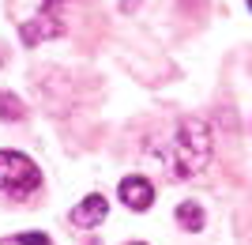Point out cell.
<instances>
[{
    "label": "cell",
    "mask_w": 252,
    "mask_h": 245,
    "mask_svg": "<svg viewBox=\"0 0 252 245\" xmlns=\"http://www.w3.org/2000/svg\"><path fill=\"white\" fill-rule=\"evenodd\" d=\"M245 4H249V11H252V0H245Z\"/></svg>",
    "instance_id": "obj_11"
},
{
    "label": "cell",
    "mask_w": 252,
    "mask_h": 245,
    "mask_svg": "<svg viewBox=\"0 0 252 245\" xmlns=\"http://www.w3.org/2000/svg\"><path fill=\"white\" fill-rule=\"evenodd\" d=\"M23 113H27V106H23L15 95H0V121H23Z\"/></svg>",
    "instance_id": "obj_7"
},
{
    "label": "cell",
    "mask_w": 252,
    "mask_h": 245,
    "mask_svg": "<svg viewBox=\"0 0 252 245\" xmlns=\"http://www.w3.org/2000/svg\"><path fill=\"white\" fill-rule=\"evenodd\" d=\"M19 34H23V42H27V45H38L42 38H61V34H64L61 4H45L38 19H31V23H23V27H19Z\"/></svg>",
    "instance_id": "obj_3"
},
{
    "label": "cell",
    "mask_w": 252,
    "mask_h": 245,
    "mask_svg": "<svg viewBox=\"0 0 252 245\" xmlns=\"http://www.w3.org/2000/svg\"><path fill=\"white\" fill-rule=\"evenodd\" d=\"M203 223H207V215H203V204H196V200L177 204V226H181V230H189V234H200Z\"/></svg>",
    "instance_id": "obj_6"
},
{
    "label": "cell",
    "mask_w": 252,
    "mask_h": 245,
    "mask_svg": "<svg viewBox=\"0 0 252 245\" xmlns=\"http://www.w3.org/2000/svg\"><path fill=\"white\" fill-rule=\"evenodd\" d=\"M42 189V170L23 151H0V196L31 200Z\"/></svg>",
    "instance_id": "obj_2"
},
{
    "label": "cell",
    "mask_w": 252,
    "mask_h": 245,
    "mask_svg": "<svg viewBox=\"0 0 252 245\" xmlns=\"http://www.w3.org/2000/svg\"><path fill=\"white\" fill-rule=\"evenodd\" d=\"M15 245H53L45 234H19L15 238Z\"/></svg>",
    "instance_id": "obj_8"
},
{
    "label": "cell",
    "mask_w": 252,
    "mask_h": 245,
    "mask_svg": "<svg viewBox=\"0 0 252 245\" xmlns=\"http://www.w3.org/2000/svg\"><path fill=\"white\" fill-rule=\"evenodd\" d=\"M117 196H121V204L132 208V211H147L151 204H155V185H151V177H143V174H128L125 181H121V189H117Z\"/></svg>",
    "instance_id": "obj_4"
},
{
    "label": "cell",
    "mask_w": 252,
    "mask_h": 245,
    "mask_svg": "<svg viewBox=\"0 0 252 245\" xmlns=\"http://www.w3.org/2000/svg\"><path fill=\"white\" fill-rule=\"evenodd\" d=\"M105 215H109V204H105V196H102V192H91V196H83V200L72 208V215H68V219H72L79 230H94V226L102 223Z\"/></svg>",
    "instance_id": "obj_5"
},
{
    "label": "cell",
    "mask_w": 252,
    "mask_h": 245,
    "mask_svg": "<svg viewBox=\"0 0 252 245\" xmlns=\"http://www.w3.org/2000/svg\"><path fill=\"white\" fill-rule=\"evenodd\" d=\"M121 4H125V11H132V4H139V0H121Z\"/></svg>",
    "instance_id": "obj_9"
},
{
    "label": "cell",
    "mask_w": 252,
    "mask_h": 245,
    "mask_svg": "<svg viewBox=\"0 0 252 245\" xmlns=\"http://www.w3.org/2000/svg\"><path fill=\"white\" fill-rule=\"evenodd\" d=\"M45 4H64V0H45Z\"/></svg>",
    "instance_id": "obj_10"
},
{
    "label": "cell",
    "mask_w": 252,
    "mask_h": 245,
    "mask_svg": "<svg viewBox=\"0 0 252 245\" xmlns=\"http://www.w3.org/2000/svg\"><path fill=\"white\" fill-rule=\"evenodd\" d=\"M211 147H215V140H211L207 121H200V117H181L177 128H173V140L162 143L155 155H158V162L166 166L169 177L189 181V177H196V174L207 170Z\"/></svg>",
    "instance_id": "obj_1"
},
{
    "label": "cell",
    "mask_w": 252,
    "mask_h": 245,
    "mask_svg": "<svg viewBox=\"0 0 252 245\" xmlns=\"http://www.w3.org/2000/svg\"><path fill=\"white\" fill-rule=\"evenodd\" d=\"M132 245H147V242H132Z\"/></svg>",
    "instance_id": "obj_12"
}]
</instances>
